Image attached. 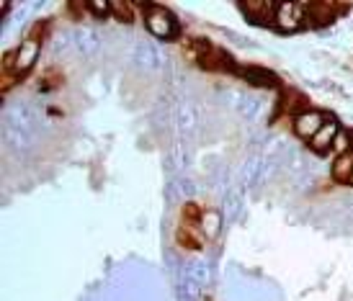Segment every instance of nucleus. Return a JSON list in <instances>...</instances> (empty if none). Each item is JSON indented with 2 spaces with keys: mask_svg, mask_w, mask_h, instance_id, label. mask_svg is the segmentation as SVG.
I'll return each mask as SVG.
<instances>
[{
  "mask_svg": "<svg viewBox=\"0 0 353 301\" xmlns=\"http://www.w3.org/2000/svg\"><path fill=\"white\" fill-rule=\"evenodd\" d=\"M148 29L150 34H155L157 39H170V37H176V19L168 13L165 8H160V6H150L148 8Z\"/></svg>",
  "mask_w": 353,
  "mask_h": 301,
  "instance_id": "1",
  "label": "nucleus"
},
{
  "mask_svg": "<svg viewBox=\"0 0 353 301\" xmlns=\"http://www.w3.org/2000/svg\"><path fill=\"white\" fill-rule=\"evenodd\" d=\"M37 57H39V39L29 37V39L21 41V47L13 52V70L16 72H29L34 68Z\"/></svg>",
  "mask_w": 353,
  "mask_h": 301,
  "instance_id": "2",
  "label": "nucleus"
},
{
  "mask_svg": "<svg viewBox=\"0 0 353 301\" xmlns=\"http://www.w3.org/2000/svg\"><path fill=\"white\" fill-rule=\"evenodd\" d=\"M304 8L302 3H281L279 8H276V23H279V29L284 31H294L302 26V19H304Z\"/></svg>",
  "mask_w": 353,
  "mask_h": 301,
  "instance_id": "3",
  "label": "nucleus"
},
{
  "mask_svg": "<svg viewBox=\"0 0 353 301\" xmlns=\"http://www.w3.org/2000/svg\"><path fill=\"white\" fill-rule=\"evenodd\" d=\"M323 127H325V116L320 111H302V114L294 118L296 134L304 136V139H314V136L320 134Z\"/></svg>",
  "mask_w": 353,
  "mask_h": 301,
  "instance_id": "4",
  "label": "nucleus"
},
{
  "mask_svg": "<svg viewBox=\"0 0 353 301\" xmlns=\"http://www.w3.org/2000/svg\"><path fill=\"white\" fill-rule=\"evenodd\" d=\"M338 134H341L338 124H325V127L320 129V134L312 139V149L314 152H325V149H330V147L335 145V136Z\"/></svg>",
  "mask_w": 353,
  "mask_h": 301,
  "instance_id": "5",
  "label": "nucleus"
},
{
  "mask_svg": "<svg viewBox=\"0 0 353 301\" xmlns=\"http://www.w3.org/2000/svg\"><path fill=\"white\" fill-rule=\"evenodd\" d=\"M333 175L338 178V180H351L353 178V152H345V155H341L338 160H335Z\"/></svg>",
  "mask_w": 353,
  "mask_h": 301,
  "instance_id": "6",
  "label": "nucleus"
},
{
  "mask_svg": "<svg viewBox=\"0 0 353 301\" xmlns=\"http://www.w3.org/2000/svg\"><path fill=\"white\" fill-rule=\"evenodd\" d=\"M245 75L250 78V83H255V85H265V87H276V85H279L276 75H274V72H268V70L250 68V70H245Z\"/></svg>",
  "mask_w": 353,
  "mask_h": 301,
  "instance_id": "7",
  "label": "nucleus"
},
{
  "mask_svg": "<svg viewBox=\"0 0 353 301\" xmlns=\"http://www.w3.org/2000/svg\"><path fill=\"white\" fill-rule=\"evenodd\" d=\"M335 152H338V157L345 155V152H351V136L345 134V132H341V134L335 136Z\"/></svg>",
  "mask_w": 353,
  "mask_h": 301,
  "instance_id": "8",
  "label": "nucleus"
},
{
  "mask_svg": "<svg viewBox=\"0 0 353 301\" xmlns=\"http://www.w3.org/2000/svg\"><path fill=\"white\" fill-rule=\"evenodd\" d=\"M204 232L209 234V237H214V234L219 232V214H206L204 216Z\"/></svg>",
  "mask_w": 353,
  "mask_h": 301,
  "instance_id": "9",
  "label": "nucleus"
},
{
  "mask_svg": "<svg viewBox=\"0 0 353 301\" xmlns=\"http://www.w3.org/2000/svg\"><path fill=\"white\" fill-rule=\"evenodd\" d=\"M90 8L96 10L99 16H103V13H108V10H111V3H101V0H93V3H90Z\"/></svg>",
  "mask_w": 353,
  "mask_h": 301,
  "instance_id": "10",
  "label": "nucleus"
},
{
  "mask_svg": "<svg viewBox=\"0 0 353 301\" xmlns=\"http://www.w3.org/2000/svg\"><path fill=\"white\" fill-rule=\"evenodd\" d=\"M351 180H353V178H351Z\"/></svg>",
  "mask_w": 353,
  "mask_h": 301,
  "instance_id": "11",
  "label": "nucleus"
}]
</instances>
